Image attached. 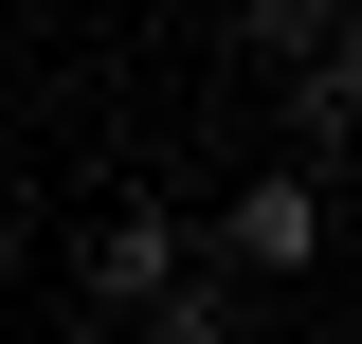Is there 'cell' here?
<instances>
[{
  "label": "cell",
  "mask_w": 362,
  "mask_h": 344,
  "mask_svg": "<svg viewBox=\"0 0 362 344\" xmlns=\"http://www.w3.org/2000/svg\"><path fill=\"white\" fill-rule=\"evenodd\" d=\"M308 254H326V181L308 164H272V181L218 200V272H308Z\"/></svg>",
  "instance_id": "obj_1"
},
{
  "label": "cell",
  "mask_w": 362,
  "mask_h": 344,
  "mask_svg": "<svg viewBox=\"0 0 362 344\" xmlns=\"http://www.w3.org/2000/svg\"><path fill=\"white\" fill-rule=\"evenodd\" d=\"M181 272H199V236H181L163 200H109L90 217V308H145V290H181Z\"/></svg>",
  "instance_id": "obj_2"
},
{
  "label": "cell",
  "mask_w": 362,
  "mask_h": 344,
  "mask_svg": "<svg viewBox=\"0 0 362 344\" xmlns=\"http://www.w3.org/2000/svg\"><path fill=\"white\" fill-rule=\"evenodd\" d=\"M235 37H254L272 73H308V55H344V0H235Z\"/></svg>",
  "instance_id": "obj_3"
},
{
  "label": "cell",
  "mask_w": 362,
  "mask_h": 344,
  "mask_svg": "<svg viewBox=\"0 0 362 344\" xmlns=\"http://www.w3.org/2000/svg\"><path fill=\"white\" fill-rule=\"evenodd\" d=\"M290 127H308V181H326V145L362 127V55H308V73H290Z\"/></svg>",
  "instance_id": "obj_4"
},
{
  "label": "cell",
  "mask_w": 362,
  "mask_h": 344,
  "mask_svg": "<svg viewBox=\"0 0 362 344\" xmlns=\"http://www.w3.org/2000/svg\"><path fill=\"white\" fill-rule=\"evenodd\" d=\"M127 326H145V344H235V290H218V272H181V290H145Z\"/></svg>",
  "instance_id": "obj_5"
}]
</instances>
